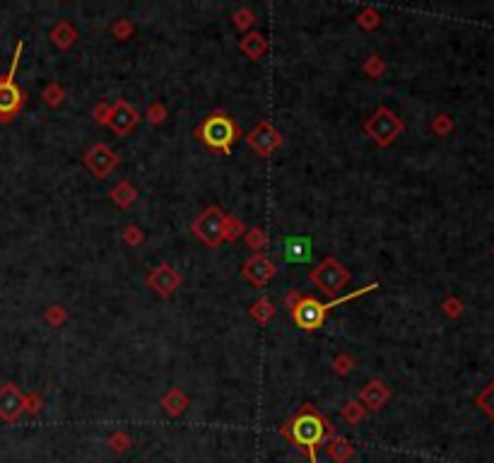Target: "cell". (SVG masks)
I'll use <instances>...</instances> for the list:
<instances>
[{"mask_svg":"<svg viewBox=\"0 0 494 463\" xmlns=\"http://www.w3.org/2000/svg\"><path fill=\"white\" fill-rule=\"evenodd\" d=\"M282 434H285L287 439H292V444L297 446L299 451H304L311 463H316L318 446L335 437L333 425L325 418H321L314 405H304L290 423L282 427Z\"/></svg>","mask_w":494,"mask_h":463,"instance_id":"cell-1","label":"cell"},{"mask_svg":"<svg viewBox=\"0 0 494 463\" xmlns=\"http://www.w3.org/2000/svg\"><path fill=\"white\" fill-rule=\"evenodd\" d=\"M196 135L205 147L219 152V155H229V152H232V145L239 140L241 133H239V126H236V121L232 119V116L224 114V112H215L198 126Z\"/></svg>","mask_w":494,"mask_h":463,"instance_id":"cell-2","label":"cell"},{"mask_svg":"<svg viewBox=\"0 0 494 463\" xmlns=\"http://www.w3.org/2000/svg\"><path fill=\"white\" fill-rule=\"evenodd\" d=\"M285 304L292 312L294 324H297L302 331H307V333L321 328L325 317H328L325 304H321L318 299H314V297H304L302 292H290L285 297Z\"/></svg>","mask_w":494,"mask_h":463,"instance_id":"cell-3","label":"cell"},{"mask_svg":"<svg viewBox=\"0 0 494 463\" xmlns=\"http://www.w3.org/2000/svg\"><path fill=\"white\" fill-rule=\"evenodd\" d=\"M403 130H406V123L401 121V116H396L388 107H378L364 123V133L369 135L378 147L393 145L401 138Z\"/></svg>","mask_w":494,"mask_h":463,"instance_id":"cell-4","label":"cell"},{"mask_svg":"<svg viewBox=\"0 0 494 463\" xmlns=\"http://www.w3.org/2000/svg\"><path fill=\"white\" fill-rule=\"evenodd\" d=\"M309 280H311L323 294L335 297V294H338L340 289H343L352 280V275H350L348 268H345L338 259L328 256V259H323L311 273H309Z\"/></svg>","mask_w":494,"mask_h":463,"instance_id":"cell-5","label":"cell"},{"mask_svg":"<svg viewBox=\"0 0 494 463\" xmlns=\"http://www.w3.org/2000/svg\"><path fill=\"white\" fill-rule=\"evenodd\" d=\"M224 213L219 205H208L196 220H193V234L198 236V241H203L210 249H217L224 241Z\"/></svg>","mask_w":494,"mask_h":463,"instance_id":"cell-6","label":"cell"},{"mask_svg":"<svg viewBox=\"0 0 494 463\" xmlns=\"http://www.w3.org/2000/svg\"><path fill=\"white\" fill-rule=\"evenodd\" d=\"M20 54H22V44H17V51H15V58H13V66H10L8 77L0 80V121H10L24 104V92L15 85V80H13L15 70H17Z\"/></svg>","mask_w":494,"mask_h":463,"instance_id":"cell-7","label":"cell"},{"mask_svg":"<svg viewBox=\"0 0 494 463\" xmlns=\"http://www.w3.org/2000/svg\"><path fill=\"white\" fill-rule=\"evenodd\" d=\"M85 167H87V172L92 174V176H97V179H107L109 174H111L114 169L118 167V162H121V157H118V152L116 150H111L109 145H104V143H97V145H92L89 150L85 152Z\"/></svg>","mask_w":494,"mask_h":463,"instance_id":"cell-8","label":"cell"},{"mask_svg":"<svg viewBox=\"0 0 494 463\" xmlns=\"http://www.w3.org/2000/svg\"><path fill=\"white\" fill-rule=\"evenodd\" d=\"M246 143L254 147L261 157H270L272 152L282 145V133L270 123V121H261V123L246 135Z\"/></svg>","mask_w":494,"mask_h":463,"instance_id":"cell-9","label":"cell"},{"mask_svg":"<svg viewBox=\"0 0 494 463\" xmlns=\"http://www.w3.org/2000/svg\"><path fill=\"white\" fill-rule=\"evenodd\" d=\"M275 273H277L275 263H272L270 256H265V254H254L244 263V268H241V275H244L254 287H265L268 282L275 278Z\"/></svg>","mask_w":494,"mask_h":463,"instance_id":"cell-10","label":"cell"},{"mask_svg":"<svg viewBox=\"0 0 494 463\" xmlns=\"http://www.w3.org/2000/svg\"><path fill=\"white\" fill-rule=\"evenodd\" d=\"M138 123H140V114H138V109H135L130 102H125V99H118V102L111 107L109 128H111L114 133L118 135V138H123V135H128L130 130H135V128H138Z\"/></svg>","mask_w":494,"mask_h":463,"instance_id":"cell-11","label":"cell"},{"mask_svg":"<svg viewBox=\"0 0 494 463\" xmlns=\"http://www.w3.org/2000/svg\"><path fill=\"white\" fill-rule=\"evenodd\" d=\"M147 285L155 289L160 297H169V294H174L178 285H181V275H178V271L174 266H169V263H160V266L152 268L150 275H147Z\"/></svg>","mask_w":494,"mask_h":463,"instance_id":"cell-12","label":"cell"},{"mask_svg":"<svg viewBox=\"0 0 494 463\" xmlns=\"http://www.w3.org/2000/svg\"><path fill=\"white\" fill-rule=\"evenodd\" d=\"M24 413V393L15 384H5L0 388V420L15 423Z\"/></svg>","mask_w":494,"mask_h":463,"instance_id":"cell-13","label":"cell"},{"mask_svg":"<svg viewBox=\"0 0 494 463\" xmlns=\"http://www.w3.org/2000/svg\"><path fill=\"white\" fill-rule=\"evenodd\" d=\"M360 398L369 410H381L383 405L391 401V388H388L381 379H371V381H366V386L362 388Z\"/></svg>","mask_w":494,"mask_h":463,"instance_id":"cell-14","label":"cell"},{"mask_svg":"<svg viewBox=\"0 0 494 463\" xmlns=\"http://www.w3.org/2000/svg\"><path fill=\"white\" fill-rule=\"evenodd\" d=\"M282 249H285L282 251L285 259L292 263H307L314 256V246L309 236H287V239H282Z\"/></svg>","mask_w":494,"mask_h":463,"instance_id":"cell-15","label":"cell"},{"mask_svg":"<svg viewBox=\"0 0 494 463\" xmlns=\"http://www.w3.org/2000/svg\"><path fill=\"white\" fill-rule=\"evenodd\" d=\"M268 49H270V44H268V39L261 31H249V34H244L239 39V51L251 61H261L268 54Z\"/></svg>","mask_w":494,"mask_h":463,"instance_id":"cell-16","label":"cell"},{"mask_svg":"<svg viewBox=\"0 0 494 463\" xmlns=\"http://www.w3.org/2000/svg\"><path fill=\"white\" fill-rule=\"evenodd\" d=\"M51 41H54L56 46H59L61 51H68L75 46L77 41V29L72 27L68 20H61L59 24H56L54 29H51Z\"/></svg>","mask_w":494,"mask_h":463,"instance_id":"cell-17","label":"cell"},{"mask_svg":"<svg viewBox=\"0 0 494 463\" xmlns=\"http://www.w3.org/2000/svg\"><path fill=\"white\" fill-rule=\"evenodd\" d=\"M109 198H111V201L116 203L118 208H128L130 203H135V198H138V191H135V186L130 181H118L116 186L109 191Z\"/></svg>","mask_w":494,"mask_h":463,"instance_id":"cell-18","label":"cell"},{"mask_svg":"<svg viewBox=\"0 0 494 463\" xmlns=\"http://www.w3.org/2000/svg\"><path fill=\"white\" fill-rule=\"evenodd\" d=\"M162 405H164V410L171 418H178V415L188 408V398L181 393V388H169V391L164 393V398H162Z\"/></svg>","mask_w":494,"mask_h":463,"instance_id":"cell-19","label":"cell"},{"mask_svg":"<svg viewBox=\"0 0 494 463\" xmlns=\"http://www.w3.org/2000/svg\"><path fill=\"white\" fill-rule=\"evenodd\" d=\"M249 314H251V319H254L258 326H265L268 321H270L272 317H275V307H272L270 299L261 297V299H256V302L251 304Z\"/></svg>","mask_w":494,"mask_h":463,"instance_id":"cell-20","label":"cell"},{"mask_svg":"<svg viewBox=\"0 0 494 463\" xmlns=\"http://www.w3.org/2000/svg\"><path fill=\"white\" fill-rule=\"evenodd\" d=\"M325 449H328V454L333 456V459L338 461V463H345L352 456V451H355L350 441L345 439V437H338V434H335L333 439L325 444Z\"/></svg>","mask_w":494,"mask_h":463,"instance_id":"cell-21","label":"cell"},{"mask_svg":"<svg viewBox=\"0 0 494 463\" xmlns=\"http://www.w3.org/2000/svg\"><path fill=\"white\" fill-rule=\"evenodd\" d=\"M340 415H343L345 423L357 425V423H362V420H364L366 410H364V405H362V403H357V401H348V403L343 405V410H340Z\"/></svg>","mask_w":494,"mask_h":463,"instance_id":"cell-22","label":"cell"},{"mask_svg":"<svg viewBox=\"0 0 494 463\" xmlns=\"http://www.w3.org/2000/svg\"><path fill=\"white\" fill-rule=\"evenodd\" d=\"M246 244L251 246V249L256 251V254H261L263 249L268 246V232L265 229H261V227H251V229H246Z\"/></svg>","mask_w":494,"mask_h":463,"instance_id":"cell-23","label":"cell"},{"mask_svg":"<svg viewBox=\"0 0 494 463\" xmlns=\"http://www.w3.org/2000/svg\"><path fill=\"white\" fill-rule=\"evenodd\" d=\"M244 234H246L244 222L239 218H234V215H227V220H224V241H236Z\"/></svg>","mask_w":494,"mask_h":463,"instance_id":"cell-24","label":"cell"},{"mask_svg":"<svg viewBox=\"0 0 494 463\" xmlns=\"http://www.w3.org/2000/svg\"><path fill=\"white\" fill-rule=\"evenodd\" d=\"M362 70H364L369 77H383L386 75V70H388V66H386V61H383L381 56H369L364 63H362Z\"/></svg>","mask_w":494,"mask_h":463,"instance_id":"cell-25","label":"cell"},{"mask_svg":"<svg viewBox=\"0 0 494 463\" xmlns=\"http://www.w3.org/2000/svg\"><path fill=\"white\" fill-rule=\"evenodd\" d=\"M357 24H360L364 31H374L378 24H381V15H378L374 8H364L360 15H357Z\"/></svg>","mask_w":494,"mask_h":463,"instance_id":"cell-26","label":"cell"},{"mask_svg":"<svg viewBox=\"0 0 494 463\" xmlns=\"http://www.w3.org/2000/svg\"><path fill=\"white\" fill-rule=\"evenodd\" d=\"M41 97H44V102L49 104V107H61L63 99H65V89H63L59 82H51V85L44 87V92H41Z\"/></svg>","mask_w":494,"mask_h":463,"instance_id":"cell-27","label":"cell"},{"mask_svg":"<svg viewBox=\"0 0 494 463\" xmlns=\"http://www.w3.org/2000/svg\"><path fill=\"white\" fill-rule=\"evenodd\" d=\"M111 34H114V39H118V41H128L130 36L135 34V24L130 22V20L121 17L111 24Z\"/></svg>","mask_w":494,"mask_h":463,"instance_id":"cell-28","label":"cell"},{"mask_svg":"<svg viewBox=\"0 0 494 463\" xmlns=\"http://www.w3.org/2000/svg\"><path fill=\"white\" fill-rule=\"evenodd\" d=\"M167 116H169V112H167V107H164L162 102H152L150 107H147V112H145V119L150 121L152 126L164 123Z\"/></svg>","mask_w":494,"mask_h":463,"instance_id":"cell-29","label":"cell"},{"mask_svg":"<svg viewBox=\"0 0 494 463\" xmlns=\"http://www.w3.org/2000/svg\"><path fill=\"white\" fill-rule=\"evenodd\" d=\"M475 403L480 405V408L485 410V413L494 420V379L490 381V386H487L485 391H482L480 396L475 398Z\"/></svg>","mask_w":494,"mask_h":463,"instance_id":"cell-30","label":"cell"},{"mask_svg":"<svg viewBox=\"0 0 494 463\" xmlns=\"http://www.w3.org/2000/svg\"><path fill=\"white\" fill-rule=\"evenodd\" d=\"M232 20H234V27L236 29L246 31V27H251V24L256 22V15H254V10H249V8H239L232 15Z\"/></svg>","mask_w":494,"mask_h":463,"instance_id":"cell-31","label":"cell"},{"mask_svg":"<svg viewBox=\"0 0 494 463\" xmlns=\"http://www.w3.org/2000/svg\"><path fill=\"white\" fill-rule=\"evenodd\" d=\"M352 370H355V360H352L348 352H340V355L333 360V372L338 377H348Z\"/></svg>","mask_w":494,"mask_h":463,"instance_id":"cell-32","label":"cell"},{"mask_svg":"<svg viewBox=\"0 0 494 463\" xmlns=\"http://www.w3.org/2000/svg\"><path fill=\"white\" fill-rule=\"evenodd\" d=\"M44 321H46L49 326H54V328H61V326L68 321V314H65V309L56 304V307H49V309H46Z\"/></svg>","mask_w":494,"mask_h":463,"instance_id":"cell-33","label":"cell"},{"mask_svg":"<svg viewBox=\"0 0 494 463\" xmlns=\"http://www.w3.org/2000/svg\"><path fill=\"white\" fill-rule=\"evenodd\" d=\"M123 241L128 246H140L145 241V232L138 227V225H128V227L123 229Z\"/></svg>","mask_w":494,"mask_h":463,"instance_id":"cell-34","label":"cell"},{"mask_svg":"<svg viewBox=\"0 0 494 463\" xmlns=\"http://www.w3.org/2000/svg\"><path fill=\"white\" fill-rule=\"evenodd\" d=\"M451 128H454V121H451L446 114H439V116H436V119L432 121V130H434L436 135H441V138H444V135H449Z\"/></svg>","mask_w":494,"mask_h":463,"instance_id":"cell-35","label":"cell"},{"mask_svg":"<svg viewBox=\"0 0 494 463\" xmlns=\"http://www.w3.org/2000/svg\"><path fill=\"white\" fill-rule=\"evenodd\" d=\"M92 116L99 126H109V119H111V104L109 102H99L97 107L92 109Z\"/></svg>","mask_w":494,"mask_h":463,"instance_id":"cell-36","label":"cell"},{"mask_svg":"<svg viewBox=\"0 0 494 463\" xmlns=\"http://www.w3.org/2000/svg\"><path fill=\"white\" fill-rule=\"evenodd\" d=\"M444 312H446V317L449 319H458L461 314H463V302L456 299V297H449L444 302Z\"/></svg>","mask_w":494,"mask_h":463,"instance_id":"cell-37","label":"cell"},{"mask_svg":"<svg viewBox=\"0 0 494 463\" xmlns=\"http://www.w3.org/2000/svg\"><path fill=\"white\" fill-rule=\"evenodd\" d=\"M109 446H111L116 454H121V451H125L130 446V439L123 432H114L111 437H109Z\"/></svg>","mask_w":494,"mask_h":463,"instance_id":"cell-38","label":"cell"},{"mask_svg":"<svg viewBox=\"0 0 494 463\" xmlns=\"http://www.w3.org/2000/svg\"><path fill=\"white\" fill-rule=\"evenodd\" d=\"M39 408H41V396H39V393H29V396H24V410H29V413H36Z\"/></svg>","mask_w":494,"mask_h":463,"instance_id":"cell-39","label":"cell"}]
</instances>
